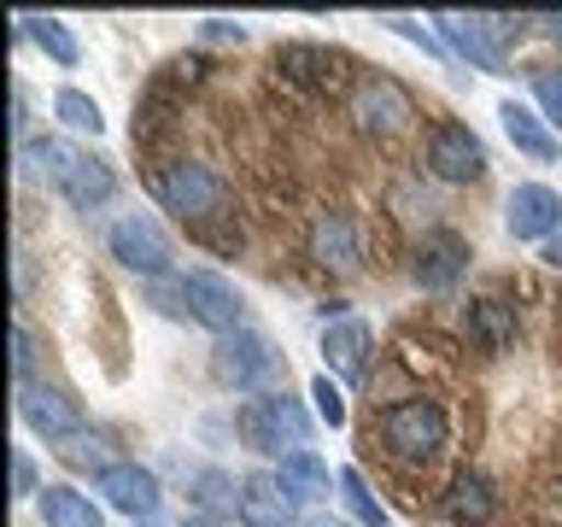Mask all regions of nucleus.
<instances>
[{"label":"nucleus","mask_w":562,"mask_h":527,"mask_svg":"<svg viewBox=\"0 0 562 527\" xmlns=\"http://www.w3.org/2000/svg\"><path fill=\"white\" fill-rule=\"evenodd\" d=\"M446 434H451V422L434 399H404L381 416V439L398 463H434L446 451Z\"/></svg>","instance_id":"nucleus-1"},{"label":"nucleus","mask_w":562,"mask_h":527,"mask_svg":"<svg viewBox=\"0 0 562 527\" xmlns=\"http://www.w3.org/2000/svg\"><path fill=\"white\" fill-rule=\"evenodd\" d=\"M158 299H176V311H188L193 323L211 328V334H240V316H246L240 293L228 288L223 276H211V270H188V276H176Z\"/></svg>","instance_id":"nucleus-2"},{"label":"nucleus","mask_w":562,"mask_h":527,"mask_svg":"<svg viewBox=\"0 0 562 527\" xmlns=\"http://www.w3.org/2000/svg\"><path fill=\"white\" fill-rule=\"evenodd\" d=\"M240 439L252 451H305V439H311V416L299 411V399L288 393H258V399H246V411H240Z\"/></svg>","instance_id":"nucleus-3"},{"label":"nucleus","mask_w":562,"mask_h":527,"mask_svg":"<svg viewBox=\"0 0 562 527\" xmlns=\"http://www.w3.org/2000/svg\"><path fill=\"white\" fill-rule=\"evenodd\" d=\"M153 193L176 217H211L223 205V176L211 165H200V158H170V165H158Z\"/></svg>","instance_id":"nucleus-4"},{"label":"nucleus","mask_w":562,"mask_h":527,"mask_svg":"<svg viewBox=\"0 0 562 527\" xmlns=\"http://www.w3.org/2000/svg\"><path fill=\"white\" fill-rule=\"evenodd\" d=\"M217 375L228 386H240V393H270V381L281 375V351H270V340L263 334H223V346H217Z\"/></svg>","instance_id":"nucleus-5"},{"label":"nucleus","mask_w":562,"mask_h":527,"mask_svg":"<svg viewBox=\"0 0 562 527\" xmlns=\"http://www.w3.org/2000/svg\"><path fill=\"white\" fill-rule=\"evenodd\" d=\"M18 416H24V428L42 434V439H77L82 434V404L70 399L65 386H47V381L18 386Z\"/></svg>","instance_id":"nucleus-6"},{"label":"nucleus","mask_w":562,"mask_h":527,"mask_svg":"<svg viewBox=\"0 0 562 527\" xmlns=\"http://www.w3.org/2000/svg\"><path fill=\"white\" fill-rule=\"evenodd\" d=\"M439 35L457 59H469L474 70H504V47H498V18H481V12H434Z\"/></svg>","instance_id":"nucleus-7"},{"label":"nucleus","mask_w":562,"mask_h":527,"mask_svg":"<svg viewBox=\"0 0 562 527\" xmlns=\"http://www.w3.org/2000/svg\"><path fill=\"white\" fill-rule=\"evenodd\" d=\"M351 117H358L363 135H398L404 123L416 117V105L393 77H363L358 88H351Z\"/></svg>","instance_id":"nucleus-8"},{"label":"nucleus","mask_w":562,"mask_h":527,"mask_svg":"<svg viewBox=\"0 0 562 527\" xmlns=\"http://www.w3.org/2000/svg\"><path fill=\"white\" fill-rule=\"evenodd\" d=\"M504 223H509V235H516V240H551V235H562V193L544 188V182L509 188Z\"/></svg>","instance_id":"nucleus-9"},{"label":"nucleus","mask_w":562,"mask_h":527,"mask_svg":"<svg viewBox=\"0 0 562 527\" xmlns=\"http://www.w3.org/2000/svg\"><path fill=\"white\" fill-rule=\"evenodd\" d=\"M428 170L439 182H474V176L486 170V147L481 135L469 130V123H439L428 135Z\"/></svg>","instance_id":"nucleus-10"},{"label":"nucleus","mask_w":562,"mask_h":527,"mask_svg":"<svg viewBox=\"0 0 562 527\" xmlns=\"http://www.w3.org/2000/svg\"><path fill=\"white\" fill-rule=\"evenodd\" d=\"M112 258L123 264V270H140V276H165L170 270V240L165 228H158L153 217H117L112 223Z\"/></svg>","instance_id":"nucleus-11"},{"label":"nucleus","mask_w":562,"mask_h":527,"mask_svg":"<svg viewBox=\"0 0 562 527\" xmlns=\"http://www.w3.org/2000/svg\"><path fill=\"white\" fill-rule=\"evenodd\" d=\"M94 486L105 492V504L123 509V516H135V522H153L158 516V474L153 469H140V463H105L94 474Z\"/></svg>","instance_id":"nucleus-12"},{"label":"nucleus","mask_w":562,"mask_h":527,"mask_svg":"<svg viewBox=\"0 0 562 527\" xmlns=\"http://www.w3.org/2000/svg\"><path fill=\"white\" fill-rule=\"evenodd\" d=\"M311 258L323 264V270H334V276H351L363 264L358 228H351L346 211H323V217L311 223Z\"/></svg>","instance_id":"nucleus-13"},{"label":"nucleus","mask_w":562,"mask_h":527,"mask_svg":"<svg viewBox=\"0 0 562 527\" xmlns=\"http://www.w3.org/2000/svg\"><path fill=\"white\" fill-rule=\"evenodd\" d=\"M469 264V240L451 235V228H434V235H422L416 246V281L422 288H451L457 276H463Z\"/></svg>","instance_id":"nucleus-14"},{"label":"nucleus","mask_w":562,"mask_h":527,"mask_svg":"<svg viewBox=\"0 0 562 527\" xmlns=\"http://www.w3.org/2000/svg\"><path fill=\"white\" fill-rule=\"evenodd\" d=\"M498 117H504V135L516 141V153L539 158V165H551V158L562 153V141L551 135V123H544L539 112H527L521 100H504V105H498Z\"/></svg>","instance_id":"nucleus-15"},{"label":"nucleus","mask_w":562,"mask_h":527,"mask_svg":"<svg viewBox=\"0 0 562 527\" xmlns=\"http://www.w3.org/2000/svg\"><path fill=\"white\" fill-rule=\"evenodd\" d=\"M463 328L481 351H509V340H516V305H504V299H469Z\"/></svg>","instance_id":"nucleus-16"},{"label":"nucleus","mask_w":562,"mask_h":527,"mask_svg":"<svg viewBox=\"0 0 562 527\" xmlns=\"http://www.w3.org/2000/svg\"><path fill=\"white\" fill-rule=\"evenodd\" d=\"M276 481H281V492H288L293 504H305V509L328 498V463H323V457H316L311 446H305V451H288V457H281Z\"/></svg>","instance_id":"nucleus-17"},{"label":"nucleus","mask_w":562,"mask_h":527,"mask_svg":"<svg viewBox=\"0 0 562 527\" xmlns=\"http://www.w3.org/2000/svg\"><path fill=\"white\" fill-rule=\"evenodd\" d=\"M59 193L77 211H94V205H105L117 193V176H112V165L105 158H94V153H77V165H70V176L59 182Z\"/></svg>","instance_id":"nucleus-18"},{"label":"nucleus","mask_w":562,"mask_h":527,"mask_svg":"<svg viewBox=\"0 0 562 527\" xmlns=\"http://www.w3.org/2000/svg\"><path fill=\"white\" fill-rule=\"evenodd\" d=\"M363 351H369V323H363V316H334V323L323 328V358H328V369L358 375V369H363Z\"/></svg>","instance_id":"nucleus-19"},{"label":"nucleus","mask_w":562,"mask_h":527,"mask_svg":"<svg viewBox=\"0 0 562 527\" xmlns=\"http://www.w3.org/2000/svg\"><path fill=\"white\" fill-rule=\"evenodd\" d=\"M42 522L47 527H105V516H100V504L88 498V492H77V486H42Z\"/></svg>","instance_id":"nucleus-20"},{"label":"nucleus","mask_w":562,"mask_h":527,"mask_svg":"<svg viewBox=\"0 0 562 527\" xmlns=\"http://www.w3.org/2000/svg\"><path fill=\"white\" fill-rule=\"evenodd\" d=\"M492 509H498V498H492L486 474H457V486H451V498H446V516L457 527H486Z\"/></svg>","instance_id":"nucleus-21"},{"label":"nucleus","mask_w":562,"mask_h":527,"mask_svg":"<svg viewBox=\"0 0 562 527\" xmlns=\"http://www.w3.org/2000/svg\"><path fill=\"white\" fill-rule=\"evenodd\" d=\"M288 492H281L276 474H252V481L240 486V516L252 522V527H281L288 522Z\"/></svg>","instance_id":"nucleus-22"},{"label":"nucleus","mask_w":562,"mask_h":527,"mask_svg":"<svg viewBox=\"0 0 562 527\" xmlns=\"http://www.w3.org/2000/svg\"><path fill=\"white\" fill-rule=\"evenodd\" d=\"M70 165H77V153H65L59 141H18V176L24 182H65Z\"/></svg>","instance_id":"nucleus-23"},{"label":"nucleus","mask_w":562,"mask_h":527,"mask_svg":"<svg viewBox=\"0 0 562 527\" xmlns=\"http://www.w3.org/2000/svg\"><path fill=\"white\" fill-rule=\"evenodd\" d=\"M18 24H24V35H30V42L47 53L53 65H65V70H70V65L82 59V42H77V35H70V30L59 24V18H30V12H24Z\"/></svg>","instance_id":"nucleus-24"},{"label":"nucleus","mask_w":562,"mask_h":527,"mask_svg":"<svg viewBox=\"0 0 562 527\" xmlns=\"http://www.w3.org/2000/svg\"><path fill=\"white\" fill-rule=\"evenodd\" d=\"M53 112H59L70 130H82V135H100L105 130V117H100V105L82 94V88H59V94H53Z\"/></svg>","instance_id":"nucleus-25"},{"label":"nucleus","mask_w":562,"mask_h":527,"mask_svg":"<svg viewBox=\"0 0 562 527\" xmlns=\"http://www.w3.org/2000/svg\"><path fill=\"white\" fill-rule=\"evenodd\" d=\"M340 498H346V509H351V516H358L363 527H386V509L375 504V492L363 486L358 469H340Z\"/></svg>","instance_id":"nucleus-26"},{"label":"nucleus","mask_w":562,"mask_h":527,"mask_svg":"<svg viewBox=\"0 0 562 527\" xmlns=\"http://www.w3.org/2000/svg\"><path fill=\"white\" fill-rule=\"evenodd\" d=\"M533 94H539V117L551 123V130H562V70H539Z\"/></svg>","instance_id":"nucleus-27"},{"label":"nucleus","mask_w":562,"mask_h":527,"mask_svg":"<svg viewBox=\"0 0 562 527\" xmlns=\"http://www.w3.org/2000/svg\"><path fill=\"white\" fill-rule=\"evenodd\" d=\"M311 399H316V416H323L328 428H346V399H340V386H334L328 375L311 381Z\"/></svg>","instance_id":"nucleus-28"},{"label":"nucleus","mask_w":562,"mask_h":527,"mask_svg":"<svg viewBox=\"0 0 562 527\" xmlns=\"http://www.w3.org/2000/svg\"><path fill=\"white\" fill-rule=\"evenodd\" d=\"M30 363H35V340H30L24 323H12V375H18V386H30Z\"/></svg>","instance_id":"nucleus-29"},{"label":"nucleus","mask_w":562,"mask_h":527,"mask_svg":"<svg viewBox=\"0 0 562 527\" xmlns=\"http://www.w3.org/2000/svg\"><path fill=\"white\" fill-rule=\"evenodd\" d=\"M12 492H18V498H30V492L42 498V486H35V463H30V451H18V457H12Z\"/></svg>","instance_id":"nucleus-30"},{"label":"nucleus","mask_w":562,"mask_h":527,"mask_svg":"<svg viewBox=\"0 0 562 527\" xmlns=\"http://www.w3.org/2000/svg\"><path fill=\"white\" fill-rule=\"evenodd\" d=\"M200 35H205V42H246V30L235 24V18H205Z\"/></svg>","instance_id":"nucleus-31"},{"label":"nucleus","mask_w":562,"mask_h":527,"mask_svg":"<svg viewBox=\"0 0 562 527\" xmlns=\"http://www.w3.org/2000/svg\"><path fill=\"white\" fill-rule=\"evenodd\" d=\"M386 30H398V35H404V42H416L422 53H434V42H428V35H422L416 24H411V18H386Z\"/></svg>","instance_id":"nucleus-32"},{"label":"nucleus","mask_w":562,"mask_h":527,"mask_svg":"<svg viewBox=\"0 0 562 527\" xmlns=\"http://www.w3.org/2000/svg\"><path fill=\"white\" fill-rule=\"evenodd\" d=\"M544 264H557V270H562V235L544 240Z\"/></svg>","instance_id":"nucleus-33"},{"label":"nucleus","mask_w":562,"mask_h":527,"mask_svg":"<svg viewBox=\"0 0 562 527\" xmlns=\"http://www.w3.org/2000/svg\"><path fill=\"white\" fill-rule=\"evenodd\" d=\"M299 527H340V522H328V516H316V509H311V516L299 522Z\"/></svg>","instance_id":"nucleus-34"},{"label":"nucleus","mask_w":562,"mask_h":527,"mask_svg":"<svg viewBox=\"0 0 562 527\" xmlns=\"http://www.w3.org/2000/svg\"><path fill=\"white\" fill-rule=\"evenodd\" d=\"M539 24H544V30H551V35H557V42H562V18H539Z\"/></svg>","instance_id":"nucleus-35"},{"label":"nucleus","mask_w":562,"mask_h":527,"mask_svg":"<svg viewBox=\"0 0 562 527\" xmlns=\"http://www.w3.org/2000/svg\"><path fill=\"white\" fill-rule=\"evenodd\" d=\"M182 527H217V522H211V516H200V522H182Z\"/></svg>","instance_id":"nucleus-36"}]
</instances>
